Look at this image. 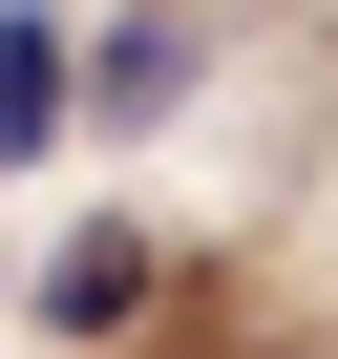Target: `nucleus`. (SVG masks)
<instances>
[{"mask_svg": "<svg viewBox=\"0 0 338 359\" xmlns=\"http://www.w3.org/2000/svg\"><path fill=\"white\" fill-rule=\"evenodd\" d=\"M64 106H85V85H64V22L22 0V22H0V169H22V148H43Z\"/></svg>", "mask_w": 338, "mask_h": 359, "instance_id": "nucleus-1", "label": "nucleus"}, {"mask_svg": "<svg viewBox=\"0 0 338 359\" xmlns=\"http://www.w3.org/2000/svg\"><path fill=\"white\" fill-rule=\"evenodd\" d=\"M127 296H148V233H85V254H64V275H43V317H64V338H106V317H127Z\"/></svg>", "mask_w": 338, "mask_h": 359, "instance_id": "nucleus-2", "label": "nucleus"}]
</instances>
